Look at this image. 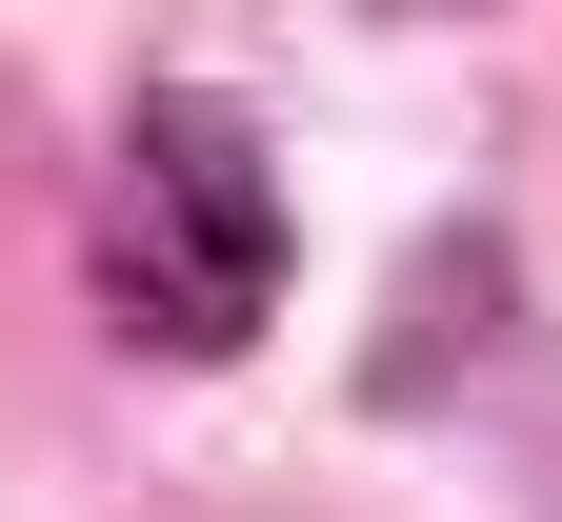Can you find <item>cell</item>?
Segmentation results:
<instances>
[{
    "label": "cell",
    "mask_w": 562,
    "mask_h": 522,
    "mask_svg": "<svg viewBox=\"0 0 562 522\" xmlns=\"http://www.w3.org/2000/svg\"><path fill=\"white\" fill-rule=\"evenodd\" d=\"M101 322L140 362H241L281 322V181L222 101H140L121 181H101Z\"/></svg>",
    "instance_id": "1"
}]
</instances>
